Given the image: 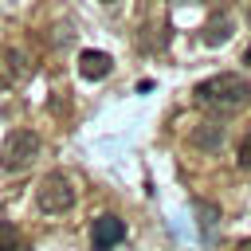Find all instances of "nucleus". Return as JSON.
Returning <instances> with one entry per match:
<instances>
[{
    "label": "nucleus",
    "instance_id": "1a4fd4ad",
    "mask_svg": "<svg viewBox=\"0 0 251 251\" xmlns=\"http://www.w3.org/2000/svg\"><path fill=\"white\" fill-rule=\"evenodd\" d=\"M227 39H231V20H227V16H216V20L204 27V43L216 47V43H227Z\"/></svg>",
    "mask_w": 251,
    "mask_h": 251
},
{
    "label": "nucleus",
    "instance_id": "20e7f679",
    "mask_svg": "<svg viewBox=\"0 0 251 251\" xmlns=\"http://www.w3.org/2000/svg\"><path fill=\"white\" fill-rule=\"evenodd\" d=\"M122 239H126V220H122V216L102 212V216L90 220V247H94V251H114Z\"/></svg>",
    "mask_w": 251,
    "mask_h": 251
},
{
    "label": "nucleus",
    "instance_id": "423d86ee",
    "mask_svg": "<svg viewBox=\"0 0 251 251\" xmlns=\"http://www.w3.org/2000/svg\"><path fill=\"white\" fill-rule=\"evenodd\" d=\"M0 67H4V82H24L31 75V59L20 47H0Z\"/></svg>",
    "mask_w": 251,
    "mask_h": 251
},
{
    "label": "nucleus",
    "instance_id": "9d476101",
    "mask_svg": "<svg viewBox=\"0 0 251 251\" xmlns=\"http://www.w3.org/2000/svg\"><path fill=\"white\" fill-rule=\"evenodd\" d=\"M16 247H20V227L0 220V251H16Z\"/></svg>",
    "mask_w": 251,
    "mask_h": 251
},
{
    "label": "nucleus",
    "instance_id": "f257e3e1",
    "mask_svg": "<svg viewBox=\"0 0 251 251\" xmlns=\"http://www.w3.org/2000/svg\"><path fill=\"white\" fill-rule=\"evenodd\" d=\"M192 98H196L204 110L235 114V110H243V106H247V98H251V82H247L243 75H235V71H220V75H212V78L196 82Z\"/></svg>",
    "mask_w": 251,
    "mask_h": 251
},
{
    "label": "nucleus",
    "instance_id": "2eb2a0df",
    "mask_svg": "<svg viewBox=\"0 0 251 251\" xmlns=\"http://www.w3.org/2000/svg\"><path fill=\"white\" fill-rule=\"evenodd\" d=\"M0 82H4V67H0Z\"/></svg>",
    "mask_w": 251,
    "mask_h": 251
},
{
    "label": "nucleus",
    "instance_id": "6e6552de",
    "mask_svg": "<svg viewBox=\"0 0 251 251\" xmlns=\"http://www.w3.org/2000/svg\"><path fill=\"white\" fill-rule=\"evenodd\" d=\"M192 208H196V216H200V231L212 239V235H216V224H220V204H212V200H192Z\"/></svg>",
    "mask_w": 251,
    "mask_h": 251
},
{
    "label": "nucleus",
    "instance_id": "0eeeda50",
    "mask_svg": "<svg viewBox=\"0 0 251 251\" xmlns=\"http://www.w3.org/2000/svg\"><path fill=\"white\" fill-rule=\"evenodd\" d=\"M224 137H227L224 122H200V126H192V133H188V141H192L196 149H204V153H220Z\"/></svg>",
    "mask_w": 251,
    "mask_h": 251
},
{
    "label": "nucleus",
    "instance_id": "4468645a",
    "mask_svg": "<svg viewBox=\"0 0 251 251\" xmlns=\"http://www.w3.org/2000/svg\"><path fill=\"white\" fill-rule=\"evenodd\" d=\"M247 20H251V4H247Z\"/></svg>",
    "mask_w": 251,
    "mask_h": 251
},
{
    "label": "nucleus",
    "instance_id": "9b49d317",
    "mask_svg": "<svg viewBox=\"0 0 251 251\" xmlns=\"http://www.w3.org/2000/svg\"><path fill=\"white\" fill-rule=\"evenodd\" d=\"M239 169H251V129H247V137L239 141Z\"/></svg>",
    "mask_w": 251,
    "mask_h": 251
},
{
    "label": "nucleus",
    "instance_id": "f03ea898",
    "mask_svg": "<svg viewBox=\"0 0 251 251\" xmlns=\"http://www.w3.org/2000/svg\"><path fill=\"white\" fill-rule=\"evenodd\" d=\"M39 133L35 129H12L4 137V149H0V169L4 173H24L31 169V161L39 157Z\"/></svg>",
    "mask_w": 251,
    "mask_h": 251
},
{
    "label": "nucleus",
    "instance_id": "dca6fc26",
    "mask_svg": "<svg viewBox=\"0 0 251 251\" xmlns=\"http://www.w3.org/2000/svg\"><path fill=\"white\" fill-rule=\"evenodd\" d=\"M102 4H118V0H102Z\"/></svg>",
    "mask_w": 251,
    "mask_h": 251
},
{
    "label": "nucleus",
    "instance_id": "39448f33",
    "mask_svg": "<svg viewBox=\"0 0 251 251\" xmlns=\"http://www.w3.org/2000/svg\"><path fill=\"white\" fill-rule=\"evenodd\" d=\"M110 71H114V59H110L106 51H94V47L78 51V75H82V78H90V82H102Z\"/></svg>",
    "mask_w": 251,
    "mask_h": 251
},
{
    "label": "nucleus",
    "instance_id": "f8f14e48",
    "mask_svg": "<svg viewBox=\"0 0 251 251\" xmlns=\"http://www.w3.org/2000/svg\"><path fill=\"white\" fill-rule=\"evenodd\" d=\"M235 251H251V239H239V243H235Z\"/></svg>",
    "mask_w": 251,
    "mask_h": 251
},
{
    "label": "nucleus",
    "instance_id": "7ed1b4c3",
    "mask_svg": "<svg viewBox=\"0 0 251 251\" xmlns=\"http://www.w3.org/2000/svg\"><path fill=\"white\" fill-rule=\"evenodd\" d=\"M35 204H39V212H47V216L71 212V208H75V184H71V176H67V173H47V176L35 184Z\"/></svg>",
    "mask_w": 251,
    "mask_h": 251
},
{
    "label": "nucleus",
    "instance_id": "ddd939ff",
    "mask_svg": "<svg viewBox=\"0 0 251 251\" xmlns=\"http://www.w3.org/2000/svg\"><path fill=\"white\" fill-rule=\"evenodd\" d=\"M243 63H247V67H251V47H247V51H243Z\"/></svg>",
    "mask_w": 251,
    "mask_h": 251
}]
</instances>
